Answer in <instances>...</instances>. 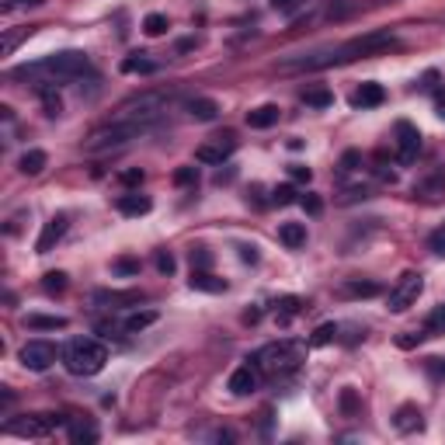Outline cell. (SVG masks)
<instances>
[{
    "label": "cell",
    "instance_id": "obj_1",
    "mask_svg": "<svg viewBox=\"0 0 445 445\" xmlns=\"http://www.w3.org/2000/svg\"><path fill=\"white\" fill-rule=\"evenodd\" d=\"M393 46H397V39H393L390 32H369V35L352 39V42H345V46H334V49H320V53L289 60L282 70H320V67H334V63H352V60L376 56V53L393 49Z\"/></svg>",
    "mask_w": 445,
    "mask_h": 445
},
{
    "label": "cell",
    "instance_id": "obj_2",
    "mask_svg": "<svg viewBox=\"0 0 445 445\" xmlns=\"http://www.w3.org/2000/svg\"><path fill=\"white\" fill-rule=\"evenodd\" d=\"M90 70L88 53L81 49H67V53H53L46 60H35V63H25L14 70V77H28V81H39V84H63V81H77Z\"/></svg>",
    "mask_w": 445,
    "mask_h": 445
},
{
    "label": "cell",
    "instance_id": "obj_3",
    "mask_svg": "<svg viewBox=\"0 0 445 445\" xmlns=\"http://www.w3.org/2000/svg\"><path fill=\"white\" fill-rule=\"evenodd\" d=\"M303 358H306V341H296V338H282V341H271L265 345L254 362H258V369L268 372V376H292L299 365H303Z\"/></svg>",
    "mask_w": 445,
    "mask_h": 445
},
{
    "label": "cell",
    "instance_id": "obj_4",
    "mask_svg": "<svg viewBox=\"0 0 445 445\" xmlns=\"http://www.w3.org/2000/svg\"><path fill=\"white\" fill-rule=\"evenodd\" d=\"M108 362V348L94 338H77L63 348V365L74 376H97Z\"/></svg>",
    "mask_w": 445,
    "mask_h": 445
},
{
    "label": "cell",
    "instance_id": "obj_5",
    "mask_svg": "<svg viewBox=\"0 0 445 445\" xmlns=\"http://www.w3.org/2000/svg\"><path fill=\"white\" fill-rule=\"evenodd\" d=\"M164 108H167V101H164V94H143V97H136V101H125L122 108H118V122H129V125H136L139 132L143 129H150L160 115H164Z\"/></svg>",
    "mask_w": 445,
    "mask_h": 445
},
{
    "label": "cell",
    "instance_id": "obj_6",
    "mask_svg": "<svg viewBox=\"0 0 445 445\" xmlns=\"http://www.w3.org/2000/svg\"><path fill=\"white\" fill-rule=\"evenodd\" d=\"M132 136H139V129L136 125H129V122H108V125H101V129H94L88 136V146L90 153H104V150H111V146H122V143H129Z\"/></svg>",
    "mask_w": 445,
    "mask_h": 445
},
{
    "label": "cell",
    "instance_id": "obj_7",
    "mask_svg": "<svg viewBox=\"0 0 445 445\" xmlns=\"http://www.w3.org/2000/svg\"><path fill=\"white\" fill-rule=\"evenodd\" d=\"M421 289H425V278H421L418 271H404V275L397 278V285L390 289V296H386L390 313H404V310H411V306L418 303Z\"/></svg>",
    "mask_w": 445,
    "mask_h": 445
},
{
    "label": "cell",
    "instance_id": "obj_8",
    "mask_svg": "<svg viewBox=\"0 0 445 445\" xmlns=\"http://www.w3.org/2000/svg\"><path fill=\"white\" fill-rule=\"evenodd\" d=\"M56 358H60V348H56L53 341H42V338H32V341L21 348V365L32 369V372H46Z\"/></svg>",
    "mask_w": 445,
    "mask_h": 445
},
{
    "label": "cell",
    "instance_id": "obj_9",
    "mask_svg": "<svg viewBox=\"0 0 445 445\" xmlns=\"http://www.w3.org/2000/svg\"><path fill=\"white\" fill-rule=\"evenodd\" d=\"M67 425V418L63 414H32L28 421H14V425H7L14 435H28V439H42V435H49L53 428H63Z\"/></svg>",
    "mask_w": 445,
    "mask_h": 445
},
{
    "label": "cell",
    "instance_id": "obj_10",
    "mask_svg": "<svg viewBox=\"0 0 445 445\" xmlns=\"http://www.w3.org/2000/svg\"><path fill=\"white\" fill-rule=\"evenodd\" d=\"M233 150H237V139H233V132H226V136H216L212 143H202L195 150V160L198 164H223V160H230Z\"/></svg>",
    "mask_w": 445,
    "mask_h": 445
},
{
    "label": "cell",
    "instance_id": "obj_11",
    "mask_svg": "<svg viewBox=\"0 0 445 445\" xmlns=\"http://www.w3.org/2000/svg\"><path fill=\"white\" fill-rule=\"evenodd\" d=\"M397 157H400V164H414L418 160V153H421V132L411 125V122H397Z\"/></svg>",
    "mask_w": 445,
    "mask_h": 445
},
{
    "label": "cell",
    "instance_id": "obj_12",
    "mask_svg": "<svg viewBox=\"0 0 445 445\" xmlns=\"http://www.w3.org/2000/svg\"><path fill=\"white\" fill-rule=\"evenodd\" d=\"M258 383H261V369H258V362L254 358H247V365H240V369H233V376H230V393L233 397H247V393H254L258 390Z\"/></svg>",
    "mask_w": 445,
    "mask_h": 445
},
{
    "label": "cell",
    "instance_id": "obj_13",
    "mask_svg": "<svg viewBox=\"0 0 445 445\" xmlns=\"http://www.w3.org/2000/svg\"><path fill=\"white\" fill-rule=\"evenodd\" d=\"M67 226H70V223H67V216H63V212H60V216H53V219L46 223V230H42V237L35 240V251H39V254H49V251H53V247H56V244L63 240V233H67Z\"/></svg>",
    "mask_w": 445,
    "mask_h": 445
},
{
    "label": "cell",
    "instance_id": "obj_14",
    "mask_svg": "<svg viewBox=\"0 0 445 445\" xmlns=\"http://www.w3.org/2000/svg\"><path fill=\"white\" fill-rule=\"evenodd\" d=\"M115 209H118L122 216H146V212L153 209V202H150L146 195H139V191H129V195H118Z\"/></svg>",
    "mask_w": 445,
    "mask_h": 445
},
{
    "label": "cell",
    "instance_id": "obj_15",
    "mask_svg": "<svg viewBox=\"0 0 445 445\" xmlns=\"http://www.w3.org/2000/svg\"><path fill=\"white\" fill-rule=\"evenodd\" d=\"M386 101V90L379 88V84H362V88L352 94V108H376V104H383Z\"/></svg>",
    "mask_w": 445,
    "mask_h": 445
},
{
    "label": "cell",
    "instance_id": "obj_16",
    "mask_svg": "<svg viewBox=\"0 0 445 445\" xmlns=\"http://www.w3.org/2000/svg\"><path fill=\"white\" fill-rule=\"evenodd\" d=\"M188 285L191 289H198V292H226V282L223 278H216L212 271H191V278H188Z\"/></svg>",
    "mask_w": 445,
    "mask_h": 445
},
{
    "label": "cell",
    "instance_id": "obj_17",
    "mask_svg": "<svg viewBox=\"0 0 445 445\" xmlns=\"http://www.w3.org/2000/svg\"><path fill=\"white\" fill-rule=\"evenodd\" d=\"M278 240H282L289 251H296V247L306 244V226H303V223H282V226H278Z\"/></svg>",
    "mask_w": 445,
    "mask_h": 445
},
{
    "label": "cell",
    "instance_id": "obj_18",
    "mask_svg": "<svg viewBox=\"0 0 445 445\" xmlns=\"http://www.w3.org/2000/svg\"><path fill=\"white\" fill-rule=\"evenodd\" d=\"M278 122V104H261L254 111H247V125L251 129H271Z\"/></svg>",
    "mask_w": 445,
    "mask_h": 445
},
{
    "label": "cell",
    "instance_id": "obj_19",
    "mask_svg": "<svg viewBox=\"0 0 445 445\" xmlns=\"http://www.w3.org/2000/svg\"><path fill=\"white\" fill-rule=\"evenodd\" d=\"M188 111H191V118H198V122H212V118L219 115V104H216L212 97H191V101H188Z\"/></svg>",
    "mask_w": 445,
    "mask_h": 445
},
{
    "label": "cell",
    "instance_id": "obj_20",
    "mask_svg": "<svg viewBox=\"0 0 445 445\" xmlns=\"http://www.w3.org/2000/svg\"><path fill=\"white\" fill-rule=\"evenodd\" d=\"M393 425L400 428V432H418L425 421H421V411L414 407V404H404L400 411H397V418H393Z\"/></svg>",
    "mask_w": 445,
    "mask_h": 445
},
{
    "label": "cell",
    "instance_id": "obj_21",
    "mask_svg": "<svg viewBox=\"0 0 445 445\" xmlns=\"http://www.w3.org/2000/svg\"><path fill=\"white\" fill-rule=\"evenodd\" d=\"M28 331H67V317H42V313H28Z\"/></svg>",
    "mask_w": 445,
    "mask_h": 445
},
{
    "label": "cell",
    "instance_id": "obj_22",
    "mask_svg": "<svg viewBox=\"0 0 445 445\" xmlns=\"http://www.w3.org/2000/svg\"><path fill=\"white\" fill-rule=\"evenodd\" d=\"M153 320H157V313H153V310H136V313H129V317L122 320V331H125V334H139V331H143V327H150Z\"/></svg>",
    "mask_w": 445,
    "mask_h": 445
},
{
    "label": "cell",
    "instance_id": "obj_23",
    "mask_svg": "<svg viewBox=\"0 0 445 445\" xmlns=\"http://www.w3.org/2000/svg\"><path fill=\"white\" fill-rule=\"evenodd\" d=\"M122 74H157V63L146 60L143 53H136V56H125L122 60Z\"/></svg>",
    "mask_w": 445,
    "mask_h": 445
},
{
    "label": "cell",
    "instance_id": "obj_24",
    "mask_svg": "<svg viewBox=\"0 0 445 445\" xmlns=\"http://www.w3.org/2000/svg\"><path fill=\"white\" fill-rule=\"evenodd\" d=\"M39 97H42V108H46L49 118H56L63 111V101H60V94H56L53 84H39Z\"/></svg>",
    "mask_w": 445,
    "mask_h": 445
},
{
    "label": "cell",
    "instance_id": "obj_25",
    "mask_svg": "<svg viewBox=\"0 0 445 445\" xmlns=\"http://www.w3.org/2000/svg\"><path fill=\"white\" fill-rule=\"evenodd\" d=\"M414 195H425V198H439V195H445V171H435L428 181H421V184L414 188Z\"/></svg>",
    "mask_w": 445,
    "mask_h": 445
},
{
    "label": "cell",
    "instance_id": "obj_26",
    "mask_svg": "<svg viewBox=\"0 0 445 445\" xmlns=\"http://www.w3.org/2000/svg\"><path fill=\"white\" fill-rule=\"evenodd\" d=\"M46 153L42 150H28L21 160H18V167H21V174H42V167H46Z\"/></svg>",
    "mask_w": 445,
    "mask_h": 445
},
{
    "label": "cell",
    "instance_id": "obj_27",
    "mask_svg": "<svg viewBox=\"0 0 445 445\" xmlns=\"http://www.w3.org/2000/svg\"><path fill=\"white\" fill-rule=\"evenodd\" d=\"M70 442H77V445L97 442V428H94L90 421H77V425H70Z\"/></svg>",
    "mask_w": 445,
    "mask_h": 445
},
{
    "label": "cell",
    "instance_id": "obj_28",
    "mask_svg": "<svg viewBox=\"0 0 445 445\" xmlns=\"http://www.w3.org/2000/svg\"><path fill=\"white\" fill-rule=\"evenodd\" d=\"M303 101H306L310 108H331V104H334V94L327 88H306L303 90Z\"/></svg>",
    "mask_w": 445,
    "mask_h": 445
},
{
    "label": "cell",
    "instance_id": "obj_29",
    "mask_svg": "<svg viewBox=\"0 0 445 445\" xmlns=\"http://www.w3.org/2000/svg\"><path fill=\"white\" fill-rule=\"evenodd\" d=\"M345 292L355 296V299H369V296H379V282H358V278H352V282H345Z\"/></svg>",
    "mask_w": 445,
    "mask_h": 445
},
{
    "label": "cell",
    "instance_id": "obj_30",
    "mask_svg": "<svg viewBox=\"0 0 445 445\" xmlns=\"http://www.w3.org/2000/svg\"><path fill=\"white\" fill-rule=\"evenodd\" d=\"M275 306H278V320L285 324V320H292V317L303 310V299H299V296H285V299H278Z\"/></svg>",
    "mask_w": 445,
    "mask_h": 445
},
{
    "label": "cell",
    "instance_id": "obj_31",
    "mask_svg": "<svg viewBox=\"0 0 445 445\" xmlns=\"http://www.w3.org/2000/svg\"><path fill=\"white\" fill-rule=\"evenodd\" d=\"M425 334H432V338L445 334V306H435V310L428 313V320H425Z\"/></svg>",
    "mask_w": 445,
    "mask_h": 445
},
{
    "label": "cell",
    "instance_id": "obj_32",
    "mask_svg": "<svg viewBox=\"0 0 445 445\" xmlns=\"http://www.w3.org/2000/svg\"><path fill=\"white\" fill-rule=\"evenodd\" d=\"M97 303H111V306H125V303H139V292H97Z\"/></svg>",
    "mask_w": 445,
    "mask_h": 445
},
{
    "label": "cell",
    "instance_id": "obj_33",
    "mask_svg": "<svg viewBox=\"0 0 445 445\" xmlns=\"http://www.w3.org/2000/svg\"><path fill=\"white\" fill-rule=\"evenodd\" d=\"M143 32H146L150 39L164 35V32H167V18H164V14H146V21H143Z\"/></svg>",
    "mask_w": 445,
    "mask_h": 445
},
{
    "label": "cell",
    "instance_id": "obj_34",
    "mask_svg": "<svg viewBox=\"0 0 445 445\" xmlns=\"http://www.w3.org/2000/svg\"><path fill=\"white\" fill-rule=\"evenodd\" d=\"M42 289H46L49 296H60V292L67 289V275H63V271H49V275L42 278Z\"/></svg>",
    "mask_w": 445,
    "mask_h": 445
},
{
    "label": "cell",
    "instance_id": "obj_35",
    "mask_svg": "<svg viewBox=\"0 0 445 445\" xmlns=\"http://www.w3.org/2000/svg\"><path fill=\"white\" fill-rule=\"evenodd\" d=\"M334 338H338V324H320V327L313 331L310 345H331Z\"/></svg>",
    "mask_w": 445,
    "mask_h": 445
},
{
    "label": "cell",
    "instance_id": "obj_36",
    "mask_svg": "<svg viewBox=\"0 0 445 445\" xmlns=\"http://www.w3.org/2000/svg\"><path fill=\"white\" fill-rule=\"evenodd\" d=\"M271 202H275V205H292V202H296V188H292V184L271 188Z\"/></svg>",
    "mask_w": 445,
    "mask_h": 445
},
{
    "label": "cell",
    "instance_id": "obj_37",
    "mask_svg": "<svg viewBox=\"0 0 445 445\" xmlns=\"http://www.w3.org/2000/svg\"><path fill=\"white\" fill-rule=\"evenodd\" d=\"M153 261H157V271H160V275H174V268H178V261H174L171 251H157Z\"/></svg>",
    "mask_w": 445,
    "mask_h": 445
},
{
    "label": "cell",
    "instance_id": "obj_38",
    "mask_svg": "<svg viewBox=\"0 0 445 445\" xmlns=\"http://www.w3.org/2000/svg\"><path fill=\"white\" fill-rule=\"evenodd\" d=\"M425 372L435 383H445V358H425Z\"/></svg>",
    "mask_w": 445,
    "mask_h": 445
},
{
    "label": "cell",
    "instance_id": "obj_39",
    "mask_svg": "<svg viewBox=\"0 0 445 445\" xmlns=\"http://www.w3.org/2000/svg\"><path fill=\"white\" fill-rule=\"evenodd\" d=\"M111 271L115 275H139V261L136 258H118V261H111Z\"/></svg>",
    "mask_w": 445,
    "mask_h": 445
},
{
    "label": "cell",
    "instance_id": "obj_40",
    "mask_svg": "<svg viewBox=\"0 0 445 445\" xmlns=\"http://www.w3.org/2000/svg\"><path fill=\"white\" fill-rule=\"evenodd\" d=\"M174 184H181V188L198 184V167H178V171H174Z\"/></svg>",
    "mask_w": 445,
    "mask_h": 445
},
{
    "label": "cell",
    "instance_id": "obj_41",
    "mask_svg": "<svg viewBox=\"0 0 445 445\" xmlns=\"http://www.w3.org/2000/svg\"><path fill=\"white\" fill-rule=\"evenodd\" d=\"M191 265L198 268V271H209V268H212V254H209L205 247H195V251H191Z\"/></svg>",
    "mask_w": 445,
    "mask_h": 445
},
{
    "label": "cell",
    "instance_id": "obj_42",
    "mask_svg": "<svg viewBox=\"0 0 445 445\" xmlns=\"http://www.w3.org/2000/svg\"><path fill=\"white\" fill-rule=\"evenodd\" d=\"M428 247H432V254H439V258H445V226H439L432 237H428Z\"/></svg>",
    "mask_w": 445,
    "mask_h": 445
},
{
    "label": "cell",
    "instance_id": "obj_43",
    "mask_svg": "<svg viewBox=\"0 0 445 445\" xmlns=\"http://www.w3.org/2000/svg\"><path fill=\"white\" fill-rule=\"evenodd\" d=\"M341 411L352 418V414H358V397L355 390H341Z\"/></svg>",
    "mask_w": 445,
    "mask_h": 445
},
{
    "label": "cell",
    "instance_id": "obj_44",
    "mask_svg": "<svg viewBox=\"0 0 445 445\" xmlns=\"http://www.w3.org/2000/svg\"><path fill=\"white\" fill-rule=\"evenodd\" d=\"M299 205L310 212V216H320V209H324V202H320V195H303L299 198Z\"/></svg>",
    "mask_w": 445,
    "mask_h": 445
},
{
    "label": "cell",
    "instance_id": "obj_45",
    "mask_svg": "<svg viewBox=\"0 0 445 445\" xmlns=\"http://www.w3.org/2000/svg\"><path fill=\"white\" fill-rule=\"evenodd\" d=\"M358 164H362V153H358V150H348V153L341 157V171H355Z\"/></svg>",
    "mask_w": 445,
    "mask_h": 445
},
{
    "label": "cell",
    "instance_id": "obj_46",
    "mask_svg": "<svg viewBox=\"0 0 445 445\" xmlns=\"http://www.w3.org/2000/svg\"><path fill=\"white\" fill-rule=\"evenodd\" d=\"M237 251H240V258H244V261L258 265V247H254V244H237Z\"/></svg>",
    "mask_w": 445,
    "mask_h": 445
},
{
    "label": "cell",
    "instance_id": "obj_47",
    "mask_svg": "<svg viewBox=\"0 0 445 445\" xmlns=\"http://www.w3.org/2000/svg\"><path fill=\"white\" fill-rule=\"evenodd\" d=\"M299 4H303V0H271V7H275V11H282V14L299 11Z\"/></svg>",
    "mask_w": 445,
    "mask_h": 445
},
{
    "label": "cell",
    "instance_id": "obj_48",
    "mask_svg": "<svg viewBox=\"0 0 445 445\" xmlns=\"http://www.w3.org/2000/svg\"><path fill=\"white\" fill-rule=\"evenodd\" d=\"M289 174H292V181H310V178H313V171H310V167H303V164H292V167H289Z\"/></svg>",
    "mask_w": 445,
    "mask_h": 445
},
{
    "label": "cell",
    "instance_id": "obj_49",
    "mask_svg": "<svg viewBox=\"0 0 445 445\" xmlns=\"http://www.w3.org/2000/svg\"><path fill=\"white\" fill-rule=\"evenodd\" d=\"M421 338L425 334H404V338H397V345L400 348H414V345H421Z\"/></svg>",
    "mask_w": 445,
    "mask_h": 445
},
{
    "label": "cell",
    "instance_id": "obj_50",
    "mask_svg": "<svg viewBox=\"0 0 445 445\" xmlns=\"http://www.w3.org/2000/svg\"><path fill=\"white\" fill-rule=\"evenodd\" d=\"M122 184H143V171H122Z\"/></svg>",
    "mask_w": 445,
    "mask_h": 445
},
{
    "label": "cell",
    "instance_id": "obj_51",
    "mask_svg": "<svg viewBox=\"0 0 445 445\" xmlns=\"http://www.w3.org/2000/svg\"><path fill=\"white\" fill-rule=\"evenodd\" d=\"M39 4H46V0H7V11H14V7H39Z\"/></svg>",
    "mask_w": 445,
    "mask_h": 445
},
{
    "label": "cell",
    "instance_id": "obj_52",
    "mask_svg": "<svg viewBox=\"0 0 445 445\" xmlns=\"http://www.w3.org/2000/svg\"><path fill=\"white\" fill-rule=\"evenodd\" d=\"M435 111H439V118L445 122V94H439V97H435Z\"/></svg>",
    "mask_w": 445,
    "mask_h": 445
}]
</instances>
